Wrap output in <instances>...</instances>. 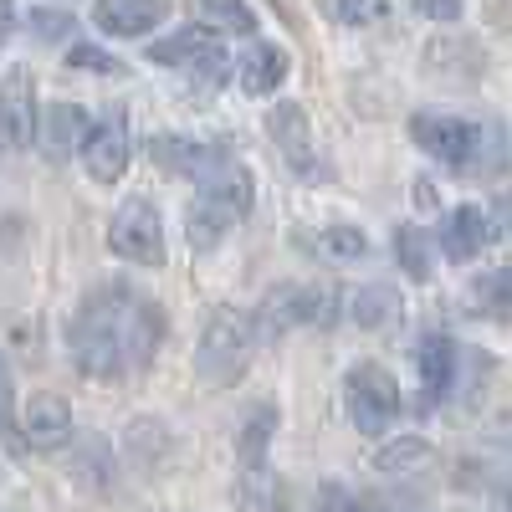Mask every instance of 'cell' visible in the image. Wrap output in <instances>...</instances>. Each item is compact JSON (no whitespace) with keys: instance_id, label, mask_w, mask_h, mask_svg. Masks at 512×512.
I'll list each match as a JSON object with an SVG mask.
<instances>
[{"instance_id":"6da1fadb","label":"cell","mask_w":512,"mask_h":512,"mask_svg":"<svg viewBox=\"0 0 512 512\" xmlns=\"http://www.w3.org/2000/svg\"><path fill=\"white\" fill-rule=\"evenodd\" d=\"M67 338H72V359L82 374L118 379V374H134L154 359L159 338H164V313L139 287L108 282V287L82 297Z\"/></svg>"},{"instance_id":"7a4b0ae2","label":"cell","mask_w":512,"mask_h":512,"mask_svg":"<svg viewBox=\"0 0 512 512\" xmlns=\"http://www.w3.org/2000/svg\"><path fill=\"white\" fill-rule=\"evenodd\" d=\"M200 190H195V205H190V216H185V231L190 241L205 251V246H216L246 210H251V175L241 164H205L200 169Z\"/></svg>"},{"instance_id":"3957f363","label":"cell","mask_w":512,"mask_h":512,"mask_svg":"<svg viewBox=\"0 0 512 512\" xmlns=\"http://www.w3.org/2000/svg\"><path fill=\"white\" fill-rule=\"evenodd\" d=\"M251 333H256V323L241 308H216L205 318L200 349H195V374L210 384V390H231V384L246 374V364H251Z\"/></svg>"},{"instance_id":"277c9868","label":"cell","mask_w":512,"mask_h":512,"mask_svg":"<svg viewBox=\"0 0 512 512\" xmlns=\"http://www.w3.org/2000/svg\"><path fill=\"white\" fill-rule=\"evenodd\" d=\"M333 318H338V292H328V287H272L251 323H256L262 338H282L297 323H318L323 328Z\"/></svg>"},{"instance_id":"5b68a950","label":"cell","mask_w":512,"mask_h":512,"mask_svg":"<svg viewBox=\"0 0 512 512\" xmlns=\"http://www.w3.org/2000/svg\"><path fill=\"white\" fill-rule=\"evenodd\" d=\"M344 400H349V415H354L359 431L379 436V431H390V420L400 415V384L379 364H354L349 379H344Z\"/></svg>"},{"instance_id":"8992f818","label":"cell","mask_w":512,"mask_h":512,"mask_svg":"<svg viewBox=\"0 0 512 512\" xmlns=\"http://www.w3.org/2000/svg\"><path fill=\"white\" fill-rule=\"evenodd\" d=\"M108 246L123 256V262H139V267H159L164 262V226H159V210L149 200H123L108 221Z\"/></svg>"},{"instance_id":"52a82bcc","label":"cell","mask_w":512,"mask_h":512,"mask_svg":"<svg viewBox=\"0 0 512 512\" xmlns=\"http://www.w3.org/2000/svg\"><path fill=\"white\" fill-rule=\"evenodd\" d=\"M36 88H31V67H6V82H0V144L6 149H31L36 144Z\"/></svg>"},{"instance_id":"ba28073f","label":"cell","mask_w":512,"mask_h":512,"mask_svg":"<svg viewBox=\"0 0 512 512\" xmlns=\"http://www.w3.org/2000/svg\"><path fill=\"white\" fill-rule=\"evenodd\" d=\"M410 139L431 159L451 164V169H466L472 154H477V128L466 118H451V113H415L410 118Z\"/></svg>"},{"instance_id":"9c48e42d","label":"cell","mask_w":512,"mask_h":512,"mask_svg":"<svg viewBox=\"0 0 512 512\" xmlns=\"http://www.w3.org/2000/svg\"><path fill=\"white\" fill-rule=\"evenodd\" d=\"M82 164H88V175L98 185H113L123 169H128V128L123 118H108L98 128H88V139H82Z\"/></svg>"},{"instance_id":"30bf717a","label":"cell","mask_w":512,"mask_h":512,"mask_svg":"<svg viewBox=\"0 0 512 512\" xmlns=\"http://www.w3.org/2000/svg\"><path fill=\"white\" fill-rule=\"evenodd\" d=\"M88 113H82L77 103H52L47 113H41V123H36V139H41V149H47V159L52 164H67L77 149H82V139H88Z\"/></svg>"},{"instance_id":"8fae6325","label":"cell","mask_w":512,"mask_h":512,"mask_svg":"<svg viewBox=\"0 0 512 512\" xmlns=\"http://www.w3.org/2000/svg\"><path fill=\"white\" fill-rule=\"evenodd\" d=\"M21 431H26V446H36V451L67 446V436H72V405L62 395H31Z\"/></svg>"},{"instance_id":"7c38bea8","label":"cell","mask_w":512,"mask_h":512,"mask_svg":"<svg viewBox=\"0 0 512 512\" xmlns=\"http://www.w3.org/2000/svg\"><path fill=\"white\" fill-rule=\"evenodd\" d=\"M487 241H492V221L477 205H456L446 216V226H441V251L451 256V262H472Z\"/></svg>"},{"instance_id":"4fadbf2b","label":"cell","mask_w":512,"mask_h":512,"mask_svg":"<svg viewBox=\"0 0 512 512\" xmlns=\"http://www.w3.org/2000/svg\"><path fill=\"white\" fill-rule=\"evenodd\" d=\"M164 0H98L93 6V21L108 31V36H144L164 21Z\"/></svg>"},{"instance_id":"5bb4252c","label":"cell","mask_w":512,"mask_h":512,"mask_svg":"<svg viewBox=\"0 0 512 512\" xmlns=\"http://www.w3.org/2000/svg\"><path fill=\"white\" fill-rule=\"evenodd\" d=\"M267 134H272V144L282 149V159L287 164H297L308 175L313 169V149H308V113L297 108V103H277L272 113H267Z\"/></svg>"},{"instance_id":"9a60e30c","label":"cell","mask_w":512,"mask_h":512,"mask_svg":"<svg viewBox=\"0 0 512 512\" xmlns=\"http://www.w3.org/2000/svg\"><path fill=\"white\" fill-rule=\"evenodd\" d=\"M420 384H425V405H436L451 390V374H456V344L446 333H425L420 338Z\"/></svg>"},{"instance_id":"2e32d148","label":"cell","mask_w":512,"mask_h":512,"mask_svg":"<svg viewBox=\"0 0 512 512\" xmlns=\"http://www.w3.org/2000/svg\"><path fill=\"white\" fill-rule=\"evenodd\" d=\"M282 77H287V52L272 47V41H256V47L246 52V62H241V88L251 98H262V93L282 88Z\"/></svg>"},{"instance_id":"e0dca14e","label":"cell","mask_w":512,"mask_h":512,"mask_svg":"<svg viewBox=\"0 0 512 512\" xmlns=\"http://www.w3.org/2000/svg\"><path fill=\"white\" fill-rule=\"evenodd\" d=\"M354 323L359 328H395L400 323V292L395 287H384V282H374V287H359V297H354Z\"/></svg>"},{"instance_id":"ac0fdd59","label":"cell","mask_w":512,"mask_h":512,"mask_svg":"<svg viewBox=\"0 0 512 512\" xmlns=\"http://www.w3.org/2000/svg\"><path fill=\"white\" fill-rule=\"evenodd\" d=\"M210 41H216V31L210 26H185V31H175V36H164V41H154L149 47V62H164V67H185L195 52H205Z\"/></svg>"},{"instance_id":"d6986e66","label":"cell","mask_w":512,"mask_h":512,"mask_svg":"<svg viewBox=\"0 0 512 512\" xmlns=\"http://www.w3.org/2000/svg\"><path fill=\"white\" fill-rule=\"evenodd\" d=\"M277 431V410L262 405L251 420H246V431H241V472H262L267 466V441Z\"/></svg>"},{"instance_id":"ffe728a7","label":"cell","mask_w":512,"mask_h":512,"mask_svg":"<svg viewBox=\"0 0 512 512\" xmlns=\"http://www.w3.org/2000/svg\"><path fill=\"white\" fill-rule=\"evenodd\" d=\"M472 308L487 318H512V267H497L487 277H477L472 287Z\"/></svg>"},{"instance_id":"44dd1931","label":"cell","mask_w":512,"mask_h":512,"mask_svg":"<svg viewBox=\"0 0 512 512\" xmlns=\"http://www.w3.org/2000/svg\"><path fill=\"white\" fill-rule=\"evenodd\" d=\"M431 446L425 441H415V436H405V441H390L379 456H374V466L379 472H390V477H405V472H420V466H431Z\"/></svg>"},{"instance_id":"7402d4cb","label":"cell","mask_w":512,"mask_h":512,"mask_svg":"<svg viewBox=\"0 0 512 512\" xmlns=\"http://www.w3.org/2000/svg\"><path fill=\"white\" fill-rule=\"evenodd\" d=\"M200 21L210 31H231V36H251V26H256L246 0H200Z\"/></svg>"},{"instance_id":"603a6c76","label":"cell","mask_w":512,"mask_h":512,"mask_svg":"<svg viewBox=\"0 0 512 512\" xmlns=\"http://www.w3.org/2000/svg\"><path fill=\"white\" fill-rule=\"evenodd\" d=\"M395 251H400V267H405L415 282L431 277V236H425L420 226H400V231H395Z\"/></svg>"},{"instance_id":"cb8c5ba5","label":"cell","mask_w":512,"mask_h":512,"mask_svg":"<svg viewBox=\"0 0 512 512\" xmlns=\"http://www.w3.org/2000/svg\"><path fill=\"white\" fill-rule=\"evenodd\" d=\"M154 164H164L169 175H200V169L210 164V154L185 144V139H154Z\"/></svg>"},{"instance_id":"d4e9b609","label":"cell","mask_w":512,"mask_h":512,"mask_svg":"<svg viewBox=\"0 0 512 512\" xmlns=\"http://www.w3.org/2000/svg\"><path fill=\"white\" fill-rule=\"evenodd\" d=\"M313 246H318L323 256H333V262H359V256L369 251L364 231H354V226H333V231H323Z\"/></svg>"},{"instance_id":"484cf974","label":"cell","mask_w":512,"mask_h":512,"mask_svg":"<svg viewBox=\"0 0 512 512\" xmlns=\"http://www.w3.org/2000/svg\"><path fill=\"white\" fill-rule=\"evenodd\" d=\"M185 67H190V77H195V88H221V77H226V67H231V62H226V52L216 47V41H210V47H205V52H195Z\"/></svg>"},{"instance_id":"4316f807","label":"cell","mask_w":512,"mask_h":512,"mask_svg":"<svg viewBox=\"0 0 512 512\" xmlns=\"http://www.w3.org/2000/svg\"><path fill=\"white\" fill-rule=\"evenodd\" d=\"M400 0H338V16H344L349 26H374L384 16H395Z\"/></svg>"},{"instance_id":"83f0119b","label":"cell","mask_w":512,"mask_h":512,"mask_svg":"<svg viewBox=\"0 0 512 512\" xmlns=\"http://www.w3.org/2000/svg\"><path fill=\"white\" fill-rule=\"evenodd\" d=\"M67 31H72V16H62V11H31V36L57 41V36H67Z\"/></svg>"},{"instance_id":"f1b7e54d","label":"cell","mask_w":512,"mask_h":512,"mask_svg":"<svg viewBox=\"0 0 512 512\" xmlns=\"http://www.w3.org/2000/svg\"><path fill=\"white\" fill-rule=\"evenodd\" d=\"M67 67H77V72H82V67H93V72H118V62L103 57V52H93V47H72V52H67Z\"/></svg>"},{"instance_id":"f546056e","label":"cell","mask_w":512,"mask_h":512,"mask_svg":"<svg viewBox=\"0 0 512 512\" xmlns=\"http://www.w3.org/2000/svg\"><path fill=\"white\" fill-rule=\"evenodd\" d=\"M318 512H364V507H359L344 487H333V482H328V487L318 492Z\"/></svg>"},{"instance_id":"4dcf8cb0","label":"cell","mask_w":512,"mask_h":512,"mask_svg":"<svg viewBox=\"0 0 512 512\" xmlns=\"http://www.w3.org/2000/svg\"><path fill=\"white\" fill-rule=\"evenodd\" d=\"M16 431V410H11V374H6V359H0V436Z\"/></svg>"},{"instance_id":"1f68e13d","label":"cell","mask_w":512,"mask_h":512,"mask_svg":"<svg viewBox=\"0 0 512 512\" xmlns=\"http://www.w3.org/2000/svg\"><path fill=\"white\" fill-rule=\"evenodd\" d=\"M420 11L431 21H456L461 16V0H420Z\"/></svg>"},{"instance_id":"d6a6232c","label":"cell","mask_w":512,"mask_h":512,"mask_svg":"<svg viewBox=\"0 0 512 512\" xmlns=\"http://www.w3.org/2000/svg\"><path fill=\"white\" fill-rule=\"evenodd\" d=\"M497 210H502V231H512V195H502Z\"/></svg>"},{"instance_id":"836d02e7","label":"cell","mask_w":512,"mask_h":512,"mask_svg":"<svg viewBox=\"0 0 512 512\" xmlns=\"http://www.w3.org/2000/svg\"><path fill=\"white\" fill-rule=\"evenodd\" d=\"M6 21H11V0H0V31H6Z\"/></svg>"}]
</instances>
